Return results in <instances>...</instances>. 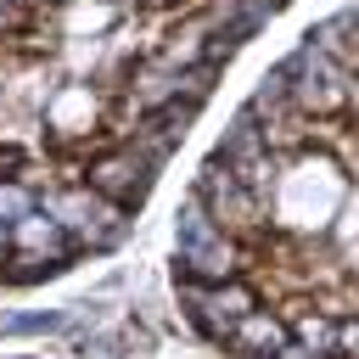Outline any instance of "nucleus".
<instances>
[{
    "label": "nucleus",
    "instance_id": "obj_1",
    "mask_svg": "<svg viewBox=\"0 0 359 359\" xmlns=\"http://www.w3.org/2000/svg\"><path fill=\"white\" fill-rule=\"evenodd\" d=\"M292 0H0V286L112 252Z\"/></svg>",
    "mask_w": 359,
    "mask_h": 359
},
{
    "label": "nucleus",
    "instance_id": "obj_2",
    "mask_svg": "<svg viewBox=\"0 0 359 359\" xmlns=\"http://www.w3.org/2000/svg\"><path fill=\"white\" fill-rule=\"evenodd\" d=\"M168 280L219 359H359V11L309 28L230 112Z\"/></svg>",
    "mask_w": 359,
    "mask_h": 359
}]
</instances>
